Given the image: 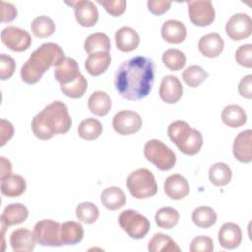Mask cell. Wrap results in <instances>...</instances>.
I'll list each match as a JSON object with an SVG mask.
<instances>
[{
    "label": "cell",
    "mask_w": 252,
    "mask_h": 252,
    "mask_svg": "<svg viewBox=\"0 0 252 252\" xmlns=\"http://www.w3.org/2000/svg\"><path fill=\"white\" fill-rule=\"evenodd\" d=\"M31 30L36 37L45 38L54 33L55 24L51 18L47 16H39L32 22Z\"/></svg>",
    "instance_id": "obj_36"
},
{
    "label": "cell",
    "mask_w": 252,
    "mask_h": 252,
    "mask_svg": "<svg viewBox=\"0 0 252 252\" xmlns=\"http://www.w3.org/2000/svg\"><path fill=\"white\" fill-rule=\"evenodd\" d=\"M88 88V82L82 74L73 82L67 85H60L61 92L68 97L80 98L84 95Z\"/></svg>",
    "instance_id": "obj_39"
},
{
    "label": "cell",
    "mask_w": 252,
    "mask_h": 252,
    "mask_svg": "<svg viewBox=\"0 0 252 252\" xmlns=\"http://www.w3.org/2000/svg\"><path fill=\"white\" fill-rule=\"evenodd\" d=\"M192 220L200 228H209L216 223L217 214L211 207H198L192 213Z\"/></svg>",
    "instance_id": "obj_34"
},
{
    "label": "cell",
    "mask_w": 252,
    "mask_h": 252,
    "mask_svg": "<svg viewBox=\"0 0 252 252\" xmlns=\"http://www.w3.org/2000/svg\"><path fill=\"white\" fill-rule=\"evenodd\" d=\"M188 15L191 22L198 27L211 25L215 20V9L211 1H188Z\"/></svg>",
    "instance_id": "obj_12"
},
{
    "label": "cell",
    "mask_w": 252,
    "mask_h": 252,
    "mask_svg": "<svg viewBox=\"0 0 252 252\" xmlns=\"http://www.w3.org/2000/svg\"><path fill=\"white\" fill-rule=\"evenodd\" d=\"M179 217V213L176 209L171 207H163L157 211L155 215V221L158 227L170 229L178 223Z\"/></svg>",
    "instance_id": "obj_35"
},
{
    "label": "cell",
    "mask_w": 252,
    "mask_h": 252,
    "mask_svg": "<svg viewBox=\"0 0 252 252\" xmlns=\"http://www.w3.org/2000/svg\"><path fill=\"white\" fill-rule=\"evenodd\" d=\"M184 24L177 20H167L162 24L161 36L168 43H181L186 37Z\"/></svg>",
    "instance_id": "obj_24"
},
{
    "label": "cell",
    "mask_w": 252,
    "mask_h": 252,
    "mask_svg": "<svg viewBox=\"0 0 252 252\" xmlns=\"http://www.w3.org/2000/svg\"><path fill=\"white\" fill-rule=\"evenodd\" d=\"M88 107L93 114L105 116L111 108L110 96L103 91H95L88 99Z\"/></svg>",
    "instance_id": "obj_25"
},
{
    "label": "cell",
    "mask_w": 252,
    "mask_h": 252,
    "mask_svg": "<svg viewBox=\"0 0 252 252\" xmlns=\"http://www.w3.org/2000/svg\"><path fill=\"white\" fill-rule=\"evenodd\" d=\"M214 250L213 239L206 235H199L192 239L190 244L191 252H212Z\"/></svg>",
    "instance_id": "obj_43"
},
{
    "label": "cell",
    "mask_w": 252,
    "mask_h": 252,
    "mask_svg": "<svg viewBox=\"0 0 252 252\" xmlns=\"http://www.w3.org/2000/svg\"><path fill=\"white\" fill-rule=\"evenodd\" d=\"M61 224L53 220L44 219L36 222L33 228V234L38 244L42 246H60Z\"/></svg>",
    "instance_id": "obj_8"
},
{
    "label": "cell",
    "mask_w": 252,
    "mask_h": 252,
    "mask_svg": "<svg viewBox=\"0 0 252 252\" xmlns=\"http://www.w3.org/2000/svg\"><path fill=\"white\" fill-rule=\"evenodd\" d=\"M208 78V73L198 65L187 67L182 73V79L189 87L196 88Z\"/></svg>",
    "instance_id": "obj_40"
},
{
    "label": "cell",
    "mask_w": 252,
    "mask_h": 252,
    "mask_svg": "<svg viewBox=\"0 0 252 252\" xmlns=\"http://www.w3.org/2000/svg\"><path fill=\"white\" fill-rule=\"evenodd\" d=\"M221 119L228 127L239 128L246 123L247 115L241 106L237 104H229L223 108Z\"/></svg>",
    "instance_id": "obj_29"
},
{
    "label": "cell",
    "mask_w": 252,
    "mask_h": 252,
    "mask_svg": "<svg viewBox=\"0 0 252 252\" xmlns=\"http://www.w3.org/2000/svg\"><path fill=\"white\" fill-rule=\"evenodd\" d=\"M148 250L150 252H174L180 251L181 249L169 235L158 232L150 239L148 243Z\"/></svg>",
    "instance_id": "obj_30"
},
{
    "label": "cell",
    "mask_w": 252,
    "mask_h": 252,
    "mask_svg": "<svg viewBox=\"0 0 252 252\" xmlns=\"http://www.w3.org/2000/svg\"><path fill=\"white\" fill-rule=\"evenodd\" d=\"M100 201L106 209L115 211L126 204V196L121 188L117 186H110L102 191Z\"/></svg>",
    "instance_id": "obj_27"
},
{
    "label": "cell",
    "mask_w": 252,
    "mask_h": 252,
    "mask_svg": "<svg viewBox=\"0 0 252 252\" xmlns=\"http://www.w3.org/2000/svg\"><path fill=\"white\" fill-rule=\"evenodd\" d=\"M29 216V211L26 206L21 203H12L8 205L1 217V225L5 227H9L12 225H17L24 222Z\"/></svg>",
    "instance_id": "obj_20"
},
{
    "label": "cell",
    "mask_w": 252,
    "mask_h": 252,
    "mask_svg": "<svg viewBox=\"0 0 252 252\" xmlns=\"http://www.w3.org/2000/svg\"><path fill=\"white\" fill-rule=\"evenodd\" d=\"M143 121L139 113L133 110H121L112 119V127L116 133L122 136L137 133L142 127Z\"/></svg>",
    "instance_id": "obj_9"
},
{
    "label": "cell",
    "mask_w": 252,
    "mask_h": 252,
    "mask_svg": "<svg viewBox=\"0 0 252 252\" xmlns=\"http://www.w3.org/2000/svg\"><path fill=\"white\" fill-rule=\"evenodd\" d=\"M169 139L178 150L185 155L194 156L203 146V136L200 131L192 128L184 120H175L167 128Z\"/></svg>",
    "instance_id": "obj_4"
},
{
    "label": "cell",
    "mask_w": 252,
    "mask_h": 252,
    "mask_svg": "<svg viewBox=\"0 0 252 252\" xmlns=\"http://www.w3.org/2000/svg\"><path fill=\"white\" fill-rule=\"evenodd\" d=\"M238 92L242 97L247 99L252 98V75L243 77L238 84Z\"/></svg>",
    "instance_id": "obj_46"
},
{
    "label": "cell",
    "mask_w": 252,
    "mask_h": 252,
    "mask_svg": "<svg viewBox=\"0 0 252 252\" xmlns=\"http://www.w3.org/2000/svg\"><path fill=\"white\" fill-rule=\"evenodd\" d=\"M1 193L9 198L20 197L26 191V180L23 176L18 174H11L10 176L1 179Z\"/></svg>",
    "instance_id": "obj_26"
},
{
    "label": "cell",
    "mask_w": 252,
    "mask_h": 252,
    "mask_svg": "<svg viewBox=\"0 0 252 252\" xmlns=\"http://www.w3.org/2000/svg\"><path fill=\"white\" fill-rule=\"evenodd\" d=\"M1 39L9 49L22 52L27 50L32 44L30 33L23 29L15 26H8L1 32Z\"/></svg>",
    "instance_id": "obj_10"
},
{
    "label": "cell",
    "mask_w": 252,
    "mask_h": 252,
    "mask_svg": "<svg viewBox=\"0 0 252 252\" xmlns=\"http://www.w3.org/2000/svg\"><path fill=\"white\" fill-rule=\"evenodd\" d=\"M148 9L149 11L156 15V16H160L167 12L171 6L170 1H161V0H149L147 2Z\"/></svg>",
    "instance_id": "obj_45"
},
{
    "label": "cell",
    "mask_w": 252,
    "mask_h": 252,
    "mask_svg": "<svg viewBox=\"0 0 252 252\" xmlns=\"http://www.w3.org/2000/svg\"><path fill=\"white\" fill-rule=\"evenodd\" d=\"M75 10V18L82 27H93L98 21V10L94 3L89 0L65 2Z\"/></svg>",
    "instance_id": "obj_13"
},
{
    "label": "cell",
    "mask_w": 252,
    "mask_h": 252,
    "mask_svg": "<svg viewBox=\"0 0 252 252\" xmlns=\"http://www.w3.org/2000/svg\"><path fill=\"white\" fill-rule=\"evenodd\" d=\"M1 174L0 178L4 179L12 174V164L9 159H7L5 157H1Z\"/></svg>",
    "instance_id": "obj_49"
},
{
    "label": "cell",
    "mask_w": 252,
    "mask_h": 252,
    "mask_svg": "<svg viewBox=\"0 0 252 252\" xmlns=\"http://www.w3.org/2000/svg\"><path fill=\"white\" fill-rule=\"evenodd\" d=\"M225 32L230 39L235 41L249 37L252 32L250 16L244 13H237L231 16L225 25Z\"/></svg>",
    "instance_id": "obj_11"
},
{
    "label": "cell",
    "mask_w": 252,
    "mask_h": 252,
    "mask_svg": "<svg viewBox=\"0 0 252 252\" xmlns=\"http://www.w3.org/2000/svg\"><path fill=\"white\" fill-rule=\"evenodd\" d=\"M252 131L250 129L240 132L234 139L232 151L235 158L242 163H249L252 160L251 152Z\"/></svg>",
    "instance_id": "obj_16"
},
{
    "label": "cell",
    "mask_w": 252,
    "mask_h": 252,
    "mask_svg": "<svg viewBox=\"0 0 252 252\" xmlns=\"http://www.w3.org/2000/svg\"><path fill=\"white\" fill-rule=\"evenodd\" d=\"M189 192V183L181 174H171L164 181V193L172 200H181L185 198Z\"/></svg>",
    "instance_id": "obj_15"
},
{
    "label": "cell",
    "mask_w": 252,
    "mask_h": 252,
    "mask_svg": "<svg viewBox=\"0 0 252 252\" xmlns=\"http://www.w3.org/2000/svg\"><path fill=\"white\" fill-rule=\"evenodd\" d=\"M71 126L68 107L59 100L46 105L32 121V132L39 140H49L54 135L66 134Z\"/></svg>",
    "instance_id": "obj_2"
},
{
    "label": "cell",
    "mask_w": 252,
    "mask_h": 252,
    "mask_svg": "<svg viewBox=\"0 0 252 252\" xmlns=\"http://www.w3.org/2000/svg\"><path fill=\"white\" fill-rule=\"evenodd\" d=\"M111 47L109 37L103 32H95L90 34L85 42H84V49L90 55L95 52H109Z\"/></svg>",
    "instance_id": "obj_31"
},
{
    "label": "cell",
    "mask_w": 252,
    "mask_h": 252,
    "mask_svg": "<svg viewBox=\"0 0 252 252\" xmlns=\"http://www.w3.org/2000/svg\"><path fill=\"white\" fill-rule=\"evenodd\" d=\"M155 79V64L145 56H134L123 61L116 70L114 86L125 99L136 101L151 92Z\"/></svg>",
    "instance_id": "obj_1"
},
{
    "label": "cell",
    "mask_w": 252,
    "mask_h": 252,
    "mask_svg": "<svg viewBox=\"0 0 252 252\" xmlns=\"http://www.w3.org/2000/svg\"><path fill=\"white\" fill-rule=\"evenodd\" d=\"M96 2L104 7L106 12L113 17L121 16L126 10L125 0H96Z\"/></svg>",
    "instance_id": "obj_41"
},
{
    "label": "cell",
    "mask_w": 252,
    "mask_h": 252,
    "mask_svg": "<svg viewBox=\"0 0 252 252\" xmlns=\"http://www.w3.org/2000/svg\"><path fill=\"white\" fill-rule=\"evenodd\" d=\"M120 227L128 233L131 238H144L150 230L149 220L134 210H125L118 217Z\"/></svg>",
    "instance_id": "obj_7"
},
{
    "label": "cell",
    "mask_w": 252,
    "mask_h": 252,
    "mask_svg": "<svg viewBox=\"0 0 252 252\" xmlns=\"http://www.w3.org/2000/svg\"><path fill=\"white\" fill-rule=\"evenodd\" d=\"M63 49L54 42H46L35 49L21 68V78L29 85L37 83L52 66H59L65 59Z\"/></svg>",
    "instance_id": "obj_3"
},
{
    "label": "cell",
    "mask_w": 252,
    "mask_h": 252,
    "mask_svg": "<svg viewBox=\"0 0 252 252\" xmlns=\"http://www.w3.org/2000/svg\"><path fill=\"white\" fill-rule=\"evenodd\" d=\"M0 134H1L0 146L3 147L14 135L13 124L6 119H1L0 120Z\"/></svg>",
    "instance_id": "obj_47"
},
{
    "label": "cell",
    "mask_w": 252,
    "mask_h": 252,
    "mask_svg": "<svg viewBox=\"0 0 252 252\" xmlns=\"http://www.w3.org/2000/svg\"><path fill=\"white\" fill-rule=\"evenodd\" d=\"M1 8H2V11H1V22L2 23L11 22L17 17L18 12H17L16 7L13 4L3 1L1 3Z\"/></svg>",
    "instance_id": "obj_48"
},
{
    "label": "cell",
    "mask_w": 252,
    "mask_h": 252,
    "mask_svg": "<svg viewBox=\"0 0 252 252\" xmlns=\"http://www.w3.org/2000/svg\"><path fill=\"white\" fill-rule=\"evenodd\" d=\"M76 216L82 222L91 224L97 220L99 217V210L92 202H83L77 206Z\"/></svg>",
    "instance_id": "obj_38"
},
{
    "label": "cell",
    "mask_w": 252,
    "mask_h": 252,
    "mask_svg": "<svg viewBox=\"0 0 252 252\" xmlns=\"http://www.w3.org/2000/svg\"><path fill=\"white\" fill-rule=\"evenodd\" d=\"M162 62L167 69L171 71H179L186 64V56L179 49L169 48L163 52Z\"/></svg>",
    "instance_id": "obj_37"
},
{
    "label": "cell",
    "mask_w": 252,
    "mask_h": 252,
    "mask_svg": "<svg viewBox=\"0 0 252 252\" xmlns=\"http://www.w3.org/2000/svg\"><path fill=\"white\" fill-rule=\"evenodd\" d=\"M84 237V228L81 223L73 220L63 222L60 226V238L62 244L74 245Z\"/></svg>",
    "instance_id": "obj_28"
},
{
    "label": "cell",
    "mask_w": 252,
    "mask_h": 252,
    "mask_svg": "<svg viewBox=\"0 0 252 252\" xmlns=\"http://www.w3.org/2000/svg\"><path fill=\"white\" fill-rule=\"evenodd\" d=\"M232 177L230 167L224 162H217L209 168V179L216 186L228 184Z\"/></svg>",
    "instance_id": "obj_32"
},
{
    "label": "cell",
    "mask_w": 252,
    "mask_h": 252,
    "mask_svg": "<svg viewBox=\"0 0 252 252\" xmlns=\"http://www.w3.org/2000/svg\"><path fill=\"white\" fill-rule=\"evenodd\" d=\"M81 75L77 61L71 57H66L64 61L55 68L54 77L60 85H67L75 81Z\"/></svg>",
    "instance_id": "obj_22"
},
{
    "label": "cell",
    "mask_w": 252,
    "mask_h": 252,
    "mask_svg": "<svg viewBox=\"0 0 252 252\" xmlns=\"http://www.w3.org/2000/svg\"><path fill=\"white\" fill-rule=\"evenodd\" d=\"M115 43L120 51L130 52L139 46L140 36L134 29L124 26L115 32Z\"/></svg>",
    "instance_id": "obj_21"
},
{
    "label": "cell",
    "mask_w": 252,
    "mask_h": 252,
    "mask_svg": "<svg viewBox=\"0 0 252 252\" xmlns=\"http://www.w3.org/2000/svg\"><path fill=\"white\" fill-rule=\"evenodd\" d=\"M218 240L220 246H222L223 248L234 249L238 247L241 243V228L234 222H225L219 230Z\"/></svg>",
    "instance_id": "obj_17"
},
{
    "label": "cell",
    "mask_w": 252,
    "mask_h": 252,
    "mask_svg": "<svg viewBox=\"0 0 252 252\" xmlns=\"http://www.w3.org/2000/svg\"><path fill=\"white\" fill-rule=\"evenodd\" d=\"M144 155L147 160L162 171L171 169L176 163L175 153L160 140L148 141L144 146Z\"/></svg>",
    "instance_id": "obj_6"
},
{
    "label": "cell",
    "mask_w": 252,
    "mask_h": 252,
    "mask_svg": "<svg viewBox=\"0 0 252 252\" xmlns=\"http://www.w3.org/2000/svg\"><path fill=\"white\" fill-rule=\"evenodd\" d=\"M127 188L136 199H148L158 193L154 174L147 168H138L127 177Z\"/></svg>",
    "instance_id": "obj_5"
},
{
    "label": "cell",
    "mask_w": 252,
    "mask_h": 252,
    "mask_svg": "<svg viewBox=\"0 0 252 252\" xmlns=\"http://www.w3.org/2000/svg\"><path fill=\"white\" fill-rule=\"evenodd\" d=\"M199 51L206 57L215 58L219 56L224 48V40L217 32L203 35L198 42Z\"/></svg>",
    "instance_id": "obj_18"
},
{
    "label": "cell",
    "mask_w": 252,
    "mask_h": 252,
    "mask_svg": "<svg viewBox=\"0 0 252 252\" xmlns=\"http://www.w3.org/2000/svg\"><path fill=\"white\" fill-rule=\"evenodd\" d=\"M183 87L179 79L173 75L162 78L159 87V96L162 101L168 104L176 103L182 96Z\"/></svg>",
    "instance_id": "obj_14"
},
{
    "label": "cell",
    "mask_w": 252,
    "mask_h": 252,
    "mask_svg": "<svg viewBox=\"0 0 252 252\" xmlns=\"http://www.w3.org/2000/svg\"><path fill=\"white\" fill-rule=\"evenodd\" d=\"M16 70L15 60L5 53L0 54V78L2 81L10 79Z\"/></svg>",
    "instance_id": "obj_42"
},
{
    "label": "cell",
    "mask_w": 252,
    "mask_h": 252,
    "mask_svg": "<svg viewBox=\"0 0 252 252\" xmlns=\"http://www.w3.org/2000/svg\"><path fill=\"white\" fill-rule=\"evenodd\" d=\"M236 62L244 68H252V44H243L235 52Z\"/></svg>",
    "instance_id": "obj_44"
},
{
    "label": "cell",
    "mask_w": 252,
    "mask_h": 252,
    "mask_svg": "<svg viewBox=\"0 0 252 252\" xmlns=\"http://www.w3.org/2000/svg\"><path fill=\"white\" fill-rule=\"evenodd\" d=\"M111 56L109 52H95L90 54L85 61V69L91 76H99L103 74L109 67Z\"/></svg>",
    "instance_id": "obj_23"
},
{
    "label": "cell",
    "mask_w": 252,
    "mask_h": 252,
    "mask_svg": "<svg viewBox=\"0 0 252 252\" xmlns=\"http://www.w3.org/2000/svg\"><path fill=\"white\" fill-rule=\"evenodd\" d=\"M102 133V125L99 120L95 118H87L84 119L78 127V135L80 138L93 141L97 139Z\"/></svg>",
    "instance_id": "obj_33"
},
{
    "label": "cell",
    "mask_w": 252,
    "mask_h": 252,
    "mask_svg": "<svg viewBox=\"0 0 252 252\" xmlns=\"http://www.w3.org/2000/svg\"><path fill=\"white\" fill-rule=\"evenodd\" d=\"M35 237L33 232L27 228H18L10 236V244L16 252H30L35 247Z\"/></svg>",
    "instance_id": "obj_19"
}]
</instances>
